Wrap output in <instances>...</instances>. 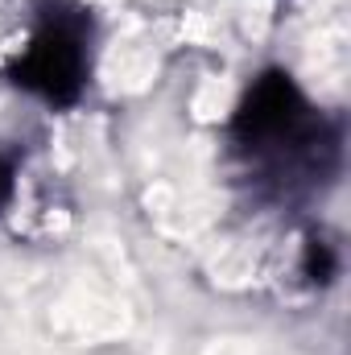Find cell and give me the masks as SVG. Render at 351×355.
I'll list each match as a JSON object with an SVG mask.
<instances>
[{"mask_svg":"<svg viewBox=\"0 0 351 355\" xmlns=\"http://www.w3.org/2000/svg\"><path fill=\"white\" fill-rule=\"evenodd\" d=\"M83 37L58 17V21H46L25 54V67H29V87L46 91L50 99L67 95V91L79 87V75H83Z\"/></svg>","mask_w":351,"mask_h":355,"instance_id":"1","label":"cell"},{"mask_svg":"<svg viewBox=\"0 0 351 355\" xmlns=\"http://www.w3.org/2000/svg\"><path fill=\"white\" fill-rule=\"evenodd\" d=\"M4 198H8V170L0 166V202H4Z\"/></svg>","mask_w":351,"mask_h":355,"instance_id":"2","label":"cell"}]
</instances>
